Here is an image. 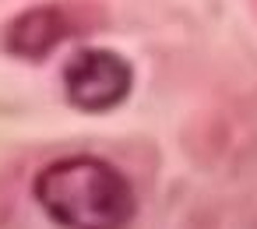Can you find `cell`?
Instances as JSON below:
<instances>
[{"mask_svg": "<svg viewBox=\"0 0 257 229\" xmlns=\"http://www.w3.org/2000/svg\"><path fill=\"white\" fill-rule=\"evenodd\" d=\"M134 85L131 64L113 50H78L64 64V95L85 113L116 109Z\"/></svg>", "mask_w": 257, "mask_h": 229, "instance_id": "7a4b0ae2", "label": "cell"}, {"mask_svg": "<svg viewBox=\"0 0 257 229\" xmlns=\"http://www.w3.org/2000/svg\"><path fill=\"white\" fill-rule=\"evenodd\" d=\"M32 194L64 229H127L138 211L131 180L99 155H67L43 166Z\"/></svg>", "mask_w": 257, "mask_h": 229, "instance_id": "6da1fadb", "label": "cell"}, {"mask_svg": "<svg viewBox=\"0 0 257 229\" xmlns=\"http://www.w3.org/2000/svg\"><path fill=\"white\" fill-rule=\"evenodd\" d=\"M71 32V22L60 8H36L25 11L22 18L11 22L8 29V50L29 60H39L43 53H50L57 43H64Z\"/></svg>", "mask_w": 257, "mask_h": 229, "instance_id": "3957f363", "label": "cell"}]
</instances>
